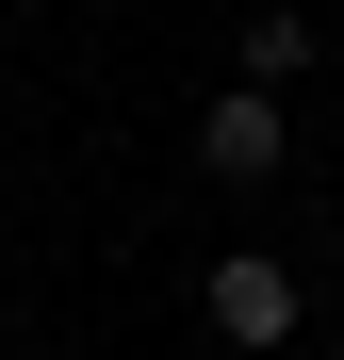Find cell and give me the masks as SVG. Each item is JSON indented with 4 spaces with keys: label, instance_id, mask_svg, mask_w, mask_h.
Listing matches in <instances>:
<instances>
[{
    "label": "cell",
    "instance_id": "6da1fadb",
    "mask_svg": "<svg viewBox=\"0 0 344 360\" xmlns=\"http://www.w3.org/2000/svg\"><path fill=\"white\" fill-rule=\"evenodd\" d=\"M197 311H213V344H229V360H279V344L312 328V295H295V262H279V246H229V262L197 278Z\"/></svg>",
    "mask_w": 344,
    "mask_h": 360
},
{
    "label": "cell",
    "instance_id": "7a4b0ae2",
    "mask_svg": "<svg viewBox=\"0 0 344 360\" xmlns=\"http://www.w3.org/2000/svg\"><path fill=\"white\" fill-rule=\"evenodd\" d=\"M295 164V115H279V82H229L213 115H197V180H229V197H246V180H279Z\"/></svg>",
    "mask_w": 344,
    "mask_h": 360
},
{
    "label": "cell",
    "instance_id": "3957f363",
    "mask_svg": "<svg viewBox=\"0 0 344 360\" xmlns=\"http://www.w3.org/2000/svg\"><path fill=\"white\" fill-rule=\"evenodd\" d=\"M312 66V17H295V0H262V17H246V82H295Z\"/></svg>",
    "mask_w": 344,
    "mask_h": 360
}]
</instances>
